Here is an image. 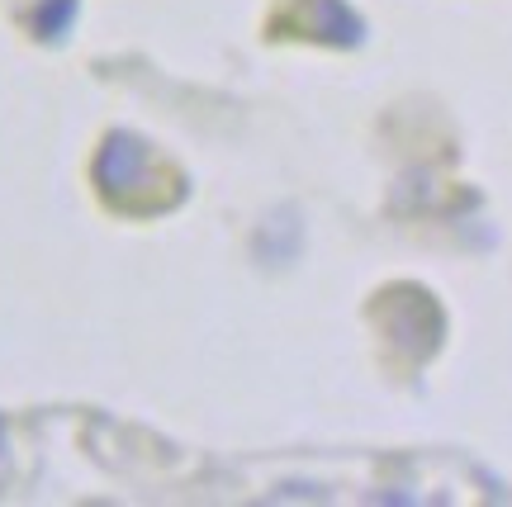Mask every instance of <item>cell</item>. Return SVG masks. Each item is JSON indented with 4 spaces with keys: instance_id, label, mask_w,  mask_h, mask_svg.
I'll use <instances>...</instances> for the list:
<instances>
[{
    "instance_id": "obj_1",
    "label": "cell",
    "mask_w": 512,
    "mask_h": 507,
    "mask_svg": "<svg viewBox=\"0 0 512 507\" xmlns=\"http://www.w3.org/2000/svg\"><path fill=\"white\" fill-rule=\"evenodd\" d=\"M147 166V152L133 138H110L105 143V152H100V162H95V181L105 185V190H114V185H133L138 176H143Z\"/></svg>"
},
{
    "instance_id": "obj_2",
    "label": "cell",
    "mask_w": 512,
    "mask_h": 507,
    "mask_svg": "<svg viewBox=\"0 0 512 507\" xmlns=\"http://www.w3.org/2000/svg\"><path fill=\"white\" fill-rule=\"evenodd\" d=\"M76 10H81V0H43L34 10V34L38 38H62L76 24Z\"/></svg>"
},
{
    "instance_id": "obj_3",
    "label": "cell",
    "mask_w": 512,
    "mask_h": 507,
    "mask_svg": "<svg viewBox=\"0 0 512 507\" xmlns=\"http://www.w3.org/2000/svg\"><path fill=\"white\" fill-rule=\"evenodd\" d=\"M0 441H5V422H0Z\"/></svg>"
}]
</instances>
